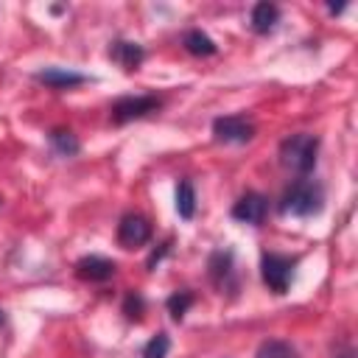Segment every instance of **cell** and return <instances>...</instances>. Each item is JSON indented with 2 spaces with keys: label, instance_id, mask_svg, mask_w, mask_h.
I'll return each mask as SVG.
<instances>
[{
  "label": "cell",
  "instance_id": "1",
  "mask_svg": "<svg viewBox=\"0 0 358 358\" xmlns=\"http://www.w3.org/2000/svg\"><path fill=\"white\" fill-rule=\"evenodd\" d=\"M322 207H324V190L313 179H296L294 185L285 187L280 199V213L294 218H310L322 213Z\"/></svg>",
  "mask_w": 358,
  "mask_h": 358
},
{
  "label": "cell",
  "instance_id": "2",
  "mask_svg": "<svg viewBox=\"0 0 358 358\" xmlns=\"http://www.w3.org/2000/svg\"><path fill=\"white\" fill-rule=\"evenodd\" d=\"M316 157H319V137L299 131L291 134L280 143V165L285 171L294 173H310L316 168Z\"/></svg>",
  "mask_w": 358,
  "mask_h": 358
},
{
  "label": "cell",
  "instance_id": "3",
  "mask_svg": "<svg viewBox=\"0 0 358 358\" xmlns=\"http://www.w3.org/2000/svg\"><path fill=\"white\" fill-rule=\"evenodd\" d=\"M294 268H296V257L277 255V252H266L260 257V277L271 294H285L291 288Z\"/></svg>",
  "mask_w": 358,
  "mask_h": 358
},
{
  "label": "cell",
  "instance_id": "4",
  "mask_svg": "<svg viewBox=\"0 0 358 358\" xmlns=\"http://www.w3.org/2000/svg\"><path fill=\"white\" fill-rule=\"evenodd\" d=\"M159 106H162V101L157 95H123L112 103L109 112H112V120L123 126V123H131V120H140V117L157 112Z\"/></svg>",
  "mask_w": 358,
  "mask_h": 358
},
{
  "label": "cell",
  "instance_id": "5",
  "mask_svg": "<svg viewBox=\"0 0 358 358\" xmlns=\"http://www.w3.org/2000/svg\"><path fill=\"white\" fill-rule=\"evenodd\" d=\"M213 137L218 143H249L255 137V123L243 115H224L213 120Z\"/></svg>",
  "mask_w": 358,
  "mask_h": 358
},
{
  "label": "cell",
  "instance_id": "6",
  "mask_svg": "<svg viewBox=\"0 0 358 358\" xmlns=\"http://www.w3.org/2000/svg\"><path fill=\"white\" fill-rule=\"evenodd\" d=\"M151 241V224L148 218L137 215V213H126L117 224V243L123 249H137V246H145Z\"/></svg>",
  "mask_w": 358,
  "mask_h": 358
},
{
  "label": "cell",
  "instance_id": "7",
  "mask_svg": "<svg viewBox=\"0 0 358 358\" xmlns=\"http://www.w3.org/2000/svg\"><path fill=\"white\" fill-rule=\"evenodd\" d=\"M266 213H268V199H266L263 193H255V190H252V193H243V196L232 204V218L241 221V224L257 227V224H263Z\"/></svg>",
  "mask_w": 358,
  "mask_h": 358
},
{
  "label": "cell",
  "instance_id": "8",
  "mask_svg": "<svg viewBox=\"0 0 358 358\" xmlns=\"http://www.w3.org/2000/svg\"><path fill=\"white\" fill-rule=\"evenodd\" d=\"M115 271H117L115 260L101 257V255H87L76 263V277L84 282H106L115 277Z\"/></svg>",
  "mask_w": 358,
  "mask_h": 358
},
{
  "label": "cell",
  "instance_id": "9",
  "mask_svg": "<svg viewBox=\"0 0 358 358\" xmlns=\"http://www.w3.org/2000/svg\"><path fill=\"white\" fill-rule=\"evenodd\" d=\"M109 59H112V62H115L120 70L134 73V70L143 64L145 50H143L137 42H129V39H115V42L109 45Z\"/></svg>",
  "mask_w": 358,
  "mask_h": 358
},
{
  "label": "cell",
  "instance_id": "10",
  "mask_svg": "<svg viewBox=\"0 0 358 358\" xmlns=\"http://www.w3.org/2000/svg\"><path fill=\"white\" fill-rule=\"evenodd\" d=\"M34 78H36L39 84L50 87V90H73V87H78V84L87 81L81 73H76V70H64V67H45V70L34 73Z\"/></svg>",
  "mask_w": 358,
  "mask_h": 358
},
{
  "label": "cell",
  "instance_id": "11",
  "mask_svg": "<svg viewBox=\"0 0 358 358\" xmlns=\"http://www.w3.org/2000/svg\"><path fill=\"white\" fill-rule=\"evenodd\" d=\"M277 22H280V8H277L274 3L263 0V3H255V6H252L249 25H252L255 34H268V31H274Z\"/></svg>",
  "mask_w": 358,
  "mask_h": 358
},
{
  "label": "cell",
  "instance_id": "12",
  "mask_svg": "<svg viewBox=\"0 0 358 358\" xmlns=\"http://www.w3.org/2000/svg\"><path fill=\"white\" fill-rule=\"evenodd\" d=\"M229 277H232V252L229 249L227 252H213V257H210V280L218 288H227Z\"/></svg>",
  "mask_w": 358,
  "mask_h": 358
},
{
  "label": "cell",
  "instance_id": "13",
  "mask_svg": "<svg viewBox=\"0 0 358 358\" xmlns=\"http://www.w3.org/2000/svg\"><path fill=\"white\" fill-rule=\"evenodd\" d=\"M48 143L59 157H76L81 151V145H78V140H76V134L70 129H53L48 134Z\"/></svg>",
  "mask_w": 358,
  "mask_h": 358
},
{
  "label": "cell",
  "instance_id": "14",
  "mask_svg": "<svg viewBox=\"0 0 358 358\" xmlns=\"http://www.w3.org/2000/svg\"><path fill=\"white\" fill-rule=\"evenodd\" d=\"M176 213H179L182 221H190L196 215V190L187 179H182L176 185Z\"/></svg>",
  "mask_w": 358,
  "mask_h": 358
},
{
  "label": "cell",
  "instance_id": "15",
  "mask_svg": "<svg viewBox=\"0 0 358 358\" xmlns=\"http://www.w3.org/2000/svg\"><path fill=\"white\" fill-rule=\"evenodd\" d=\"M182 45H185V50L187 53H193V56H213L218 48H215V42L207 36V34H201L199 28H193V31H187L185 34V39H182Z\"/></svg>",
  "mask_w": 358,
  "mask_h": 358
},
{
  "label": "cell",
  "instance_id": "16",
  "mask_svg": "<svg viewBox=\"0 0 358 358\" xmlns=\"http://www.w3.org/2000/svg\"><path fill=\"white\" fill-rule=\"evenodd\" d=\"M255 358H299L296 355V350L288 344V341H282V338H268V341H263L260 347H257V355Z\"/></svg>",
  "mask_w": 358,
  "mask_h": 358
},
{
  "label": "cell",
  "instance_id": "17",
  "mask_svg": "<svg viewBox=\"0 0 358 358\" xmlns=\"http://www.w3.org/2000/svg\"><path fill=\"white\" fill-rule=\"evenodd\" d=\"M168 350H171L168 333H157V336H151L148 344L143 347V358H168Z\"/></svg>",
  "mask_w": 358,
  "mask_h": 358
},
{
  "label": "cell",
  "instance_id": "18",
  "mask_svg": "<svg viewBox=\"0 0 358 358\" xmlns=\"http://www.w3.org/2000/svg\"><path fill=\"white\" fill-rule=\"evenodd\" d=\"M193 299H196V296H193L190 291H179V294L168 296V313H171V316L179 322V319L187 313V308L193 305Z\"/></svg>",
  "mask_w": 358,
  "mask_h": 358
},
{
  "label": "cell",
  "instance_id": "19",
  "mask_svg": "<svg viewBox=\"0 0 358 358\" xmlns=\"http://www.w3.org/2000/svg\"><path fill=\"white\" fill-rule=\"evenodd\" d=\"M143 310H145V302H143V296L140 294H126V299H123V313L129 316V319H143Z\"/></svg>",
  "mask_w": 358,
  "mask_h": 358
},
{
  "label": "cell",
  "instance_id": "20",
  "mask_svg": "<svg viewBox=\"0 0 358 358\" xmlns=\"http://www.w3.org/2000/svg\"><path fill=\"white\" fill-rule=\"evenodd\" d=\"M3 322H6V316H3V310H0V324H3Z\"/></svg>",
  "mask_w": 358,
  "mask_h": 358
}]
</instances>
